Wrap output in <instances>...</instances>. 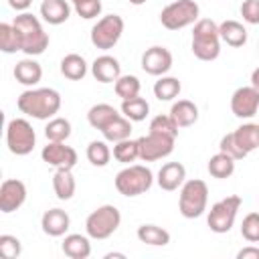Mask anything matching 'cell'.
I'll list each match as a JSON object with an SVG mask.
<instances>
[{
    "instance_id": "obj_1",
    "label": "cell",
    "mask_w": 259,
    "mask_h": 259,
    "mask_svg": "<svg viewBox=\"0 0 259 259\" xmlns=\"http://www.w3.org/2000/svg\"><path fill=\"white\" fill-rule=\"evenodd\" d=\"M16 105L20 113L34 117V119H51L55 113L61 109V95L59 91L51 87H40V89H28L20 93L16 99Z\"/></svg>"
},
{
    "instance_id": "obj_2",
    "label": "cell",
    "mask_w": 259,
    "mask_h": 259,
    "mask_svg": "<svg viewBox=\"0 0 259 259\" xmlns=\"http://www.w3.org/2000/svg\"><path fill=\"white\" fill-rule=\"evenodd\" d=\"M12 26L18 32L22 53H26L28 57H36V55H42L47 51L49 34L45 32V28L36 16H32L30 12H22L14 18Z\"/></svg>"
},
{
    "instance_id": "obj_3",
    "label": "cell",
    "mask_w": 259,
    "mask_h": 259,
    "mask_svg": "<svg viewBox=\"0 0 259 259\" xmlns=\"http://www.w3.org/2000/svg\"><path fill=\"white\" fill-rule=\"evenodd\" d=\"M192 53L200 61H214L221 55L219 24L210 18H200L192 28Z\"/></svg>"
},
{
    "instance_id": "obj_4",
    "label": "cell",
    "mask_w": 259,
    "mask_h": 259,
    "mask_svg": "<svg viewBox=\"0 0 259 259\" xmlns=\"http://www.w3.org/2000/svg\"><path fill=\"white\" fill-rule=\"evenodd\" d=\"M208 202V186L204 180H186L180 188V198H178V208L184 219H198L206 210Z\"/></svg>"
},
{
    "instance_id": "obj_5",
    "label": "cell",
    "mask_w": 259,
    "mask_h": 259,
    "mask_svg": "<svg viewBox=\"0 0 259 259\" xmlns=\"http://www.w3.org/2000/svg\"><path fill=\"white\" fill-rule=\"evenodd\" d=\"M152 182H154L152 170L142 164L127 166L115 174V188L123 196H140L150 190Z\"/></svg>"
},
{
    "instance_id": "obj_6",
    "label": "cell",
    "mask_w": 259,
    "mask_h": 259,
    "mask_svg": "<svg viewBox=\"0 0 259 259\" xmlns=\"http://www.w3.org/2000/svg\"><path fill=\"white\" fill-rule=\"evenodd\" d=\"M121 223V214L113 204H101L97 206L85 221V231L91 239L103 241L111 237Z\"/></svg>"
},
{
    "instance_id": "obj_7",
    "label": "cell",
    "mask_w": 259,
    "mask_h": 259,
    "mask_svg": "<svg viewBox=\"0 0 259 259\" xmlns=\"http://www.w3.org/2000/svg\"><path fill=\"white\" fill-rule=\"evenodd\" d=\"M200 8L194 0H176L162 8L160 12V22L168 30H180L184 26H190L198 20Z\"/></svg>"
},
{
    "instance_id": "obj_8",
    "label": "cell",
    "mask_w": 259,
    "mask_h": 259,
    "mask_svg": "<svg viewBox=\"0 0 259 259\" xmlns=\"http://www.w3.org/2000/svg\"><path fill=\"white\" fill-rule=\"evenodd\" d=\"M241 208V196L237 194H231L219 202H214L208 210V217H206V225L212 233H229L231 227L235 225V219H237V212Z\"/></svg>"
},
{
    "instance_id": "obj_9",
    "label": "cell",
    "mask_w": 259,
    "mask_h": 259,
    "mask_svg": "<svg viewBox=\"0 0 259 259\" xmlns=\"http://www.w3.org/2000/svg\"><path fill=\"white\" fill-rule=\"evenodd\" d=\"M34 142H36V134H34L32 125L26 119L16 117V119L8 121V125H6V146L12 154H16V156L30 154L32 148H34Z\"/></svg>"
},
{
    "instance_id": "obj_10",
    "label": "cell",
    "mask_w": 259,
    "mask_h": 259,
    "mask_svg": "<svg viewBox=\"0 0 259 259\" xmlns=\"http://www.w3.org/2000/svg\"><path fill=\"white\" fill-rule=\"evenodd\" d=\"M121 32H123V18L119 14H107L99 18L97 24L91 28V42L101 51H109L117 45Z\"/></svg>"
},
{
    "instance_id": "obj_11",
    "label": "cell",
    "mask_w": 259,
    "mask_h": 259,
    "mask_svg": "<svg viewBox=\"0 0 259 259\" xmlns=\"http://www.w3.org/2000/svg\"><path fill=\"white\" fill-rule=\"evenodd\" d=\"M174 142L176 138L174 136H168V134H158V132H148V136H142L138 140V146H140V158L144 162H156V160H162L166 156L172 154L174 150Z\"/></svg>"
},
{
    "instance_id": "obj_12",
    "label": "cell",
    "mask_w": 259,
    "mask_h": 259,
    "mask_svg": "<svg viewBox=\"0 0 259 259\" xmlns=\"http://www.w3.org/2000/svg\"><path fill=\"white\" fill-rule=\"evenodd\" d=\"M259 109V89H255L253 85H245L239 87L233 97H231V111L241 117V119H249L257 113Z\"/></svg>"
},
{
    "instance_id": "obj_13",
    "label": "cell",
    "mask_w": 259,
    "mask_h": 259,
    "mask_svg": "<svg viewBox=\"0 0 259 259\" xmlns=\"http://www.w3.org/2000/svg\"><path fill=\"white\" fill-rule=\"evenodd\" d=\"M26 200V186L22 180L6 178L0 184V210L2 212H14L18 210Z\"/></svg>"
},
{
    "instance_id": "obj_14",
    "label": "cell",
    "mask_w": 259,
    "mask_h": 259,
    "mask_svg": "<svg viewBox=\"0 0 259 259\" xmlns=\"http://www.w3.org/2000/svg\"><path fill=\"white\" fill-rule=\"evenodd\" d=\"M172 67V53L166 47H150L142 55V69L148 75L162 77Z\"/></svg>"
},
{
    "instance_id": "obj_15",
    "label": "cell",
    "mask_w": 259,
    "mask_h": 259,
    "mask_svg": "<svg viewBox=\"0 0 259 259\" xmlns=\"http://www.w3.org/2000/svg\"><path fill=\"white\" fill-rule=\"evenodd\" d=\"M40 156L49 166L55 168H73L77 164V152L71 146H65V142H49Z\"/></svg>"
},
{
    "instance_id": "obj_16",
    "label": "cell",
    "mask_w": 259,
    "mask_h": 259,
    "mask_svg": "<svg viewBox=\"0 0 259 259\" xmlns=\"http://www.w3.org/2000/svg\"><path fill=\"white\" fill-rule=\"evenodd\" d=\"M91 75L99 83H115L121 77V65L111 55H101L91 65Z\"/></svg>"
},
{
    "instance_id": "obj_17",
    "label": "cell",
    "mask_w": 259,
    "mask_h": 259,
    "mask_svg": "<svg viewBox=\"0 0 259 259\" xmlns=\"http://www.w3.org/2000/svg\"><path fill=\"white\" fill-rule=\"evenodd\" d=\"M184 178H186V168L180 162H168L158 170V186L168 192L180 188L184 184Z\"/></svg>"
},
{
    "instance_id": "obj_18",
    "label": "cell",
    "mask_w": 259,
    "mask_h": 259,
    "mask_svg": "<svg viewBox=\"0 0 259 259\" xmlns=\"http://www.w3.org/2000/svg\"><path fill=\"white\" fill-rule=\"evenodd\" d=\"M71 219L63 208H49L42 219H40V227L49 237H63L69 231Z\"/></svg>"
},
{
    "instance_id": "obj_19",
    "label": "cell",
    "mask_w": 259,
    "mask_h": 259,
    "mask_svg": "<svg viewBox=\"0 0 259 259\" xmlns=\"http://www.w3.org/2000/svg\"><path fill=\"white\" fill-rule=\"evenodd\" d=\"M71 6L67 0H42L40 4V16L49 24H63L69 20Z\"/></svg>"
},
{
    "instance_id": "obj_20",
    "label": "cell",
    "mask_w": 259,
    "mask_h": 259,
    "mask_svg": "<svg viewBox=\"0 0 259 259\" xmlns=\"http://www.w3.org/2000/svg\"><path fill=\"white\" fill-rule=\"evenodd\" d=\"M170 117L174 119V123L178 127H188L194 125L198 119V107L190 101V99H178L172 109H170Z\"/></svg>"
},
{
    "instance_id": "obj_21",
    "label": "cell",
    "mask_w": 259,
    "mask_h": 259,
    "mask_svg": "<svg viewBox=\"0 0 259 259\" xmlns=\"http://www.w3.org/2000/svg\"><path fill=\"white\" fill-rule=\"evenodd\" d=\"M14 77H16L18 83H22V85H26V87H32V85H36V83L40 81V77H42V67H40L34 59H22V61H18L16 67H14Z\"/></svg>"
},
{
    "instance_id": "obj_22",
    "label": "cell",
    "mask_w": 259,
    "mask_h": 259,
    "mask_svg": "<svg viewBox=\"0 0 259 259\" xmlns=\"http://www.w3.org/2000/svg\"><path fill=\"white\" fill-rule=\"evenodd\" d=\"M73 168H57L55 176H53V188H55V194L59 200H69L73 198L75 194V176L71 172Z\"/></svg>"
},
{
    "instance_id": "obj_23",
    "label": "cell",
    "mask_w": 259,
    "mask_h": 259,
    "mask_svg": "<svg viewBox=\"0 0 259 259\" xmlns=\"http://www.w3.org/2000/svg\"><path fill=\"white\" fill-rule=\"evenodd\" d=\"M219 34H221V40L227 42L229 47H243L247 42V28L237 22V20H225L219 24Z\"/></svg>"
},
{
    "instance_id": "obj_24",
    "label": "cell",
    "mask_w": 259,
    "mask_h": 259,
    "mask_svg": "<svg viewBox=\"0 0 259 259\" xmlns=\"http://www.w3.org/2000/svg\"><path fill=\"white\" fill-rule=\"evenodd\" d=\"M61 249L71 259H87L91 255V243H89V239L85 235H77V233L67 235L65 241H63V245H61Z\"/></svg>"
},
{
    "instance_id": "obj_25",
    "label": "cell",
    "mask_w": 259,
    "mask_h": 259,
    "mask_svg": "<svg viewBox=\"0 0 259 259\" xmlns=\"http://www.w3.org/2000/svg\"><path fill=\"white\" fill-rule=\"evenodd\" d=\"M103 138L107 142H121V140H127L130 134H132V119H127L123 113H119L115 119H111L103 130H101Z\"/></svg>"
},
{
    "instance_id": "obj_26",
    "label": "cell",
    "mask_w": 259,
    "mask_h": 259,
    "mask_svg": "<svg viewBox=\"0 0 259 259\" xmlns=\"http://www.w3.org/2000/svg\"><path fill=\"white\" fill-rule=\"evenodd\" d=\"M235 142L243 152H253L259 148V123H243L233 132Z\"/></svg>"
},
{
    "instance_id": "obj_27",
    "label": "cell",
    "mask_w": 259,
    "mask_h": 259,
    "mask_svg": "<svg viewBox=\"0 0 259 259\" xmlns=\"http://www.w3.org/2000/svg\"><path fill=\"white\" fill-rule=\"evenodd\" d=\"M61 73H63V77H67L71 81H79L87 75V63L81 55L69 53L61 59Z\"/></svg>"
},
{
    "instance_id": "obj_28",
    "label": "cell",
    "mask_w": 259,
    "mask_h": 259,
    "mask_svg": "<svg viewBox=\"0 0 259 259\" xmlns=\"http://www.w3.org/2000/svg\"><path fill=\"white\" fill-rule=\"evenodd\" d=\"M119 113H117V109L113 107V105H109V103H97V105H93L89 111H87V121H89V125L91 127H95V130H103L111 119H115Z\"/></svg>"
},
{
    "instance_id": "obj_29",
    "label": "cell",
    "mask_w": 259,
    "mask_h": 259,
    "mask_svg": "<svg viewBox=\"0 0 259 259\" xmlns=\"http://www.w3.org/2000/svg\"><path fill=\"white\" fill-rule=\"evenodd\" d=\"M138 239L152 247H164L170 243V233L158 225H140L138 227Z\"/></svg>"
},
{
    "instance_id": "obj_30",
    "label": "cell",
    "mask_w": 259,
    "mask_h": 259,
    "mask_svg": "<svg viewBox=\"0 0 259 259\" xmlns=\"http://www.w3.org/2000/svg\"><path fill=\"white\" fill-rule=\"evenodd\" d=\"M206 170L212 178H229L235 172V160L229 154L219 152V154L210 156V160L206 164Z\"/></svg>"
},
{
    "instance_id": "obj_31",
    "label": "cell",
    "mask_w": 259,
    "mask_h": 259,
    "mask_svg": "<svg viewBox=\"0 0 259 259\" xmlns=\"http://www.w3.org/2000/svg\"><path fill=\"white\" fill-rule=\"evenodd\" d=\"M148 111H150V105L144 97H132V99H123L121 101V113L132 119V121H144L148 117Z\"/></svg>"
},
{
    "instance_id": "obj_32",
    "label": "cell",
    "mask_w": 259,
    "mask_h": 259,
    "mask_svg": "<svg viewBox=\"0 0 259 259\" xmlns=\"http://www.w3.org/2000/svg\"><path fill=\"white\" fill-rule=\"evenodd\" d=\"M180 89H182V85H180V81L176 77H164L162 75L154 83V95L160 101H172L174 97H178Z\"/></svg>"
},
{
    "instance_id": "obj_33",
    "label": "cell",
    "mask_w": 259,
    "mask_h": 259,
    "mask_svg": "<svg viewBox=\"0 0 259 259\" xmlns=\"http://www.w3.org/2000/svg\"><path fill=\"white\" fill-rule=\"evenodd\" d=\"M45 136L49 142H65L71 136V121L65 117H53L47 127H45Z\"/></svg>"
},
{
    "instance_id": "obj_34",
    "label": "cell",
    "mask_w": 259,
    "mask_h": 259,
    "mask_svg": "<svg viewBox=\"0 0 259 259\" xmlns=\"http://www.w3.org/2000/svg\"><path fill=\"white\" fill-rule=\"evenodd\" d=\"M113 158L121 164H130L134 162L136 158H140V146H138V140H121V142H115L113 146Z\"/></svg>"
},
{
    "instance_id": "obj_35",
    "label": "cell",
    "mask_w": 259,
    "mask_h": 259,
    "mask_svg": "<svg viewBox=\"0 0 259 259\" xmlns=\"http://www.w3.org/2000/svg\"><path fill=\"white\" fill-rule=\"evenodd\" d=\"M0 51L6 53V55H12L16 51H20V38H18V32L12 24L8 22H2L0 24Z\"/></svg>"
},
{
    "instance_id": "obj_36",
    "label": "cell",
    "mask_w": 259,
    "mask_h": 259,
    "mask_svg": "<svg viewBox=\"0 0 259 259\" xmlns=\"http://www.w3.org/2000/svg\"><path fill=\"white\" fill-rule=\"evenodd\" d=\"M140 79L136 75H121L115 81V95L123 101V99H132L140 95Z\"/></svg>"
},
{
    "instance_id": "obj_37",
    "label": "cell",
    "mask_w": 259,
    "mask_h": 259,
    "mask_svg": "<svg viewBox=\"0 0 259 259\" xmlns=\"http://www.w3.org/2000/svg\"><path fill=\"white\" fill-rule=\"evenodd\" d=\"M109 158H111V150L109 146L103 142V140H93L89 146H87V160L93 164V166H107L109 164Z\"/></svg>"
},
{
    "instance_id": "obj_38",
    "label": "cell",
    "mask_w": 259,
    "mask_h": 259,
    "mask_svg": "<svg viewBox=\"0 0 259 259\" xmlns=\"http://www.w3.org/2000/svg\"><path fill=\"white\" fill-rule=\"evenodd\" d=\"M241 235L249 243H259V212H249L241 223Z\"/></svg>"
},
{
    "instance_id": "obj_39",
    "label": "cell",
    "mask_w": 259,
    "mask_h": 259,
    "mask_svg": "<svg viewBox=\"0 0 259 259\" xmlns=\"http://www.w3.org/2000/svg\"><path fill=\"white\" fill-rule=\"evenodd\" d=\"M22 253V245L12 235H0V255L4 259H16Z\"/></svg>"
},
{
    "instance_id": "obj_40",
    "label": "cell",
    "mask_w": 259,
    "mask_h": 259,
    "mask_svg": "<svg viewBox=\"0 0 259 259\" xmlns=\"http://www.w3.org/2000/svg\"><path fill=\"white\" fill-rule=\"evenodd\" d=\"M150 132H158V134H168V136H178V125L174 123V119L170 115H156L150 121Z\"/></svg>"
},
{
    "instance_id": "obj_41",
    "label": "cell",
    "mask_w": 259,
    "mask_h": 259,
    "mask_svg": "<svg viewBox=\"0 0 259 259\" xmlns=\"http://www.w3.org/2000/svg\"><path fill=\"white\" fill-rule=\"evenodd\" d=\"M219 148H221V152L229 154L233 160H243V158L247 156V152H243V150L239 148V144L235 142V136H233V132L221 138V144H219Z\"/></svg>"
},
{
    "instance_id": "obj_42",
    "label": "cell",
    "mask_w": 259,
    "mask_h": 259,
    "mask_svg": "<svg viewBox=\"0 0 259 259\" xmlns=\"http://www.w3.org/2000/svg\"><path fill=\"white\" fill-rule=\"evenodd\" d=\"M75 12L85 20L95 18L101 14V0H81L75 4Z\"/></svg>"
},
{
    "instance_id": "obj_43",
    "label": "cell",
    "mask_w": 259,
    "mask_h": 259,
    "mask_svg": "<svg viewBox=\"0 0 259 259\" xmlns=\"http://www.w3.org/2000/svg\"><path fill=\"white\" fill-rule=\"evenodd\" d=\"M241 16L249 24H259V0H245L241 4Z\"/></svg>"
},
{
    "instance_id": "obj_44",
    "label": "cell",
    "mask_w": 259,
    "mask_h": 259,
    "mask_svg": "<svg viewBox=\"0 0 259 259\" xmlns=\"http://www.w3.org/2000/svg\"><path fill=\"white\" fill-rule=\"evenodd\" d=\"M237 259H259V247H243L239 253H237Z\"/></svg>"
},
{
    "instance_id": "obj_45",
    "label": "cell",
    "mask_w": 259,
    "mask_h": 259,
    "mask_svg": "<svg viewBox=\"0 0 259 259\" xmlns=\"http://www.w3.org/2000/svg\"><path fill=\"white\" fill-rule=\"evenodd\" d=\"M30 2L32 0H8L10 8H14V10H26L30 6Z\"/></svg>"
},
{
    "instance_id": "obj_46",
    "label": "cell",
    "mask_w": 259,
    "mask_h": 259,
    "mask_svg": "<svg viewBox=\"0 0 259 259\" xmlns=\"http://www.w3.org/2000/svg\"><path fill=\"white\" fill-rule=\"evenodd\" d=\"M251 85H253L255 89H259V67L251 73Z\"/></svg>"
},
{
    "instance_id": "obj_47",
    "label": "cell",
    "mask_w": 259,
    "mask_h": 259,
    "mask_svg": "<svg viewBox=\"0 0 259 259\" xmlns=\"http://www.w3.org/2000/svg\"><path fill=\"white\" fill-rule=\"evenodd\" d=\"M113 257H119V259H123L125 255H123V253H107V255H105V259H113Z\"/></svg>"
},
{
    "instance_id": "obj_48",
    "label": "cell",
    "mask_w": 259,
    "mask_h": 259,
    "mask_svg": "<svg viewBox=\"0 0 259 259\" xmlns=\"http://www.w3.org/2000/svg\"><path fill=\"white\" fill-rule=\"evenodd\" d=\"M127 2H132V4H136V6H140V4H144L146 0H127Z\"/></svg>"
},
{
    "instance_id": "obj_49",
    "label": "cell",
    "mask_w": 259,
    "mask_h": 259,
    "mask_svg": "<svg viewBox=\"0 0 259 259\" xmlns=\"http://www.w3.org/2000/svg\"><path fill=\"white\" fill-rule=\"evenodd\" d=\"M71 2H73V4H77V2H81V0H71Z\"/></svg>"
}]
</instances>
